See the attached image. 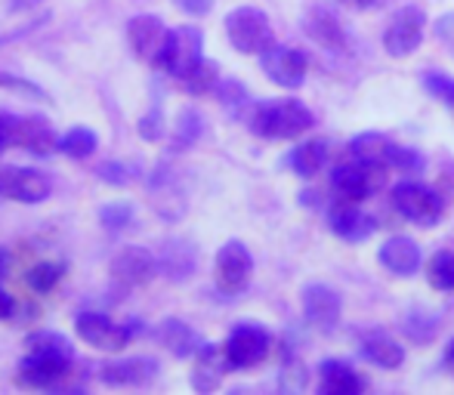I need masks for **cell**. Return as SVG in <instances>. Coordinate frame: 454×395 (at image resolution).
I'll return each mask as SVG.
<instances>
[{
    "label": "cell",
    "mask_w": 454,
    "mask_h": 395,
    "mask_svg": "<svg viewBox=\"0 0 454 395\" xmlns=\"http://www.w3.org/2000/svg\"><path fill=\"white\" fill-rule=\"evenodd\" d=\"M347 6H356V10H371V6H377L380 0H343Z\"/></svg>",
    "instance_id": "obj_47"
},
{
    "label": "cell",
    "mask_w": 454,
    "mask_h": 395,
    "mask_svg": "<svg viewBox=\"0 0 454 395\" xmlns=\"http://www.w3.org/2000/svg\"><path fill=\"white\" fill-rule=\"evenodd\" d=\"M260 66H263L266 78H270L272 84L287 87V90H297L306 81V59H303V53L294 47H278V43H272L263 53V59H260Z\"/></svg>",
    "instance_id": "obj_14"
},
{
    "label": "cell",
    "mask_w": 454,
    "mask_h": 395,
    "mask_svg": "<svg viewBox=\"0 0 454 395\" xmlns=\"http://www.w3.org/2000/svg\"><path fill=\"white\" fill-rule=\"evenodd\" d=\"M96 174H99V180L108 182V186H127V182H130V167L118 161H102L99 167H96Z\"/></svg>",
    "instance_id": "obj_40"
},
{
    "label": "cell",
    "mask_w": 454,
    "mask_h": 395,
    "mask_svg": "<svg viewBox=\"0 0 454 395\" xmlns=\"http://www.w3.org/2000/svg\"><path fill=\"white\" fill-rule=\"evenodd\" d=\"M168 41H170V28L158 16H152V12L133 16L130 25H127V43H130L133 56L152 68L158 66V59H161Z\"/></svg>",
    "instance_id": "obj_5"
},
{
    "label": "cell",
    "mask_w": 454,
    "mask_h": 395,
    "mask_svg": "<svg viewBox=\"0 0 454 395\" xmlns=\"http://www.w3.org/2000/svg\"><path fill=\"white\" fill-rule=\"evenodd\" d=\"M158 275V257L145 247H124L112 259V278L124 288H145Z\"/></svg>",
    "instance_id": "obj_13"
},
{
    "label": "cell",
    "mask_w": 454,
    "mask_h": 395,
    "mask_svg": "<svg viewBox=\"0 0 454 395\" xmlns=\"http://www.w3.org/2000/svg\"><path fill=\"white\" fill-rule=\"evenodd\" d=\"M158 257V272L170 282H185L195 272V247L183 238H168L161 244Z\"/></svg>",
    "instance_id": "obj_20"
},
{
    "label": "cell",
    "mask_w": 454,
    "mask_h": 395,
    "mask_svg": "<svg viewBox=\"0 0 454 395\" xmlns=\"http://www.w3.org/2000/svg\"><path fill=\"white\" fill-rule=\"evenodd\" d=\"M436 37H439V43L449 50L451 59H454V12H445V16L436 22Z\"/></svg>",
    "instance_id": "obj_43"
},
{
    "label": "cell",
    "mask_w": 454,
    "mask_h": 395,
    "mask_svg": "<svg viewBox=\"0 0 454 395\" xmlns=\"http://www.w3.org/2000/svg\"><path fill=\"white\" fill-rule=\"evenodd\" d=\"M161 133H164V118H161V108L155 105L145 118H139V136L155 143V139H161Z\"/></svg>",
    "instance_id": "obj_42"
},
{
    "label": "cell",
    "mask_w": 454,
    "mask_h": 395,
    "mask_svg": "<svg viewBox=\"0 0 454 395\" xmlns=\"http://www.w3.org/2000/svg\"><path fill=\"white\" fill-rule=\"evenodd\" d=\"M158 340H161L164 346L176 355V359L198 355V352H201V346H204L201 337H198L185 321H180V318H168V321H161V328H158Z\"/></svg>",
    "instance_id": "obj_24"
},
{
    "label": "cell",
    "mask_w": 454,
    "mask_h": 395,
    "mask_svg": "<svg viewBox=\"0 0 454 395\" xmlns=\"http://www.w3.org/2000/svg\"><path fill=\"white\" fill-rule=\"evenodd\" d=\"M328 164V143L325 139H309V143L297 145V149L291 151V167L297 170L300 176H316L322 174V167Z\"/></svg>",
    "instance_id": "obj_29"
},
{
    "label": "cell",
    "mask_w": 454,
    "mask_h": 395,
    "mask_svg": "<svg viewBox=\"0 0 454 395\" xmlns=\"http://www.w3.org/2000/svg\"><path fill=\"white\" fill-rule=\"evenodd\" d=\"M96 145H99V139H96V133L87 130V127H74V130H68L66 136L59 139V149L66 151L68 158H74V161L90 158L96 151Z\"/></svg>",
    "instance_id": "obj_32"
},
{
    "label": "cell",
    "mask_w": 454,
    "mask_h": 395,
    "mask_svg": "<svg viewBox=\"0 0 454 395\" xmlns=\"http://www.w3.org/2000/svg\"><path fill=\"white\" fill-rule=\"evenodd\" d=\"M12 145L31 151V155H53L59 149V136H56L47 120L16 118L12 120Z\"/></svg>",
    "instance_id": "obj_17"
},
{
    "label": "cell",
    "mask_w": 454,
    "mask_h": 395,
    "mask_svg": "<svg viewBox=\"0 0 454 395\" xmlns=\"http://www.w3.org/2000/svg\"><path fill=\"white\" fill-rule=\"evenodd\" d=\"M0 90H12V93H25V97L43 99V90L35 84V81L16 78V74H10V72H0Z\"/></svg>",
    "instance_id": "obj_41"
},
{
    "label": "cell",
    "mask_w": 454,
    "mask_h": 395,
    "mask_svg": "<svg viewBox=\"0 0 454 395\" xmlns=\"http://www.w3.org/2000/svg\"><path fill=\"white\" fill-rule=\"evenodd\" d=\"M6 269H10V253L0 247V275H6Z\"/></svg>",
    "instance_id": "obj_48"
},
{
    "label": "cell",
    "mask_w": 454,
    "mask_h": 395,
    "mask_svg": "<svg viewBox=\"0 0 454 395\" xmlns=\"http://www.w3.org/2000/svg\"><path fill=\"white\" fill-rule=\"evenodd\" d=\"M180 84L189 97H207V93L216 90V84H220V66H216L214 59H204L201 56V59L183 74Z\"/></svg>",
    "instance_id": "obj_28"
},
{
    "label": "cell",
    "mask_w": 454,
    "mask_h": 395,
    "mask_svg": "<svg viewBox=\"0 0 454 395\" xmlns=\"http://www.w3.org/2000/svg\"><path fill=\"white\" fill-rule=\"evenodd\" d=\"M16 312H19L16 299L6 294V290H0V321H12V318H16Z\"/></svg>",
    "instance_id": "obj_45"
},
{
    "label": "cell",
    "mask_w": 454,
    "mask_h": 395,
    "mask_svg": "<svg viewBox=\"0 0 454 395\" xmlns=\"http://www.w3.org/2000/svg\"><path fill=\"white\" fill-rule=\"evenodd\" d=\"M31 4H37V0H16V6H31Z\"/></svg>",
    "instance_id": "obj_50"
},
{
    "label": "cell",
    "mask_w": 454,
    "mask_h": 395,
    "mask_svg": "<svg viewBox=\"0 0 454 395\" xmlns=\"http://www.w3.org/2000/svg\"><path fill=\"white\" fill-rule=\"evenodd\" d=\"M362 352H364V359H368L371 365L387 368V371H393V368H399L402 361H405V349H402L393 337L380 334V330H374V334L364 337Z\"/></svg>",
    "instance_id": "obj_25"
},
{
    "label": "cell",
    "mask_w": 454,
    "mask_h": 395,
    "mask_svg": "<svg viewBox=\"0 0 454 395\" xmlns=\"http://www.w3.org/2000/svg\"><path fill=\"white\" fill-rule=\"evenodd\" d=\"M53 195V180L35 167H0V201L41 204Z\"/></svg>",
    "instance_id": "obj_6"
},
{
    "label": "cell",
    "mask_w": 454,
    "mask_h": 395,
    "mask_svg": "<svg viewBox=\"0 0 454 395\" xmlns=\"http://www.w3.org/2000/svg\"><path fill=\"white\" fill-rule=\"evenodd\" d=\"M226 37L239 53L263 56L275 43L270 16L257 6H239L226 16Z\"/></svg>",
    "instance_id": "obj_2"
},
{
    "label": "cell",
    "mask_w": 454,
    "mask_h": 395,
    "mask_svg": "<svg viewBox=\"0 0 454 395\" xmlns=\"http://www.w3.org/2000/svg\"><path fill=\"white\" fill-rule=\"evenodd\" d=\"M436 328H439V321L433 315H427V312H411V315L402 321L405 337H408V340H414V343L433 340V337H436Z\"/></svg>",
    "instance_id": "obj_36"
},
{
    "label": "cell",
    "mask_w": 454,
    "mask_h": 395,
    "mask_svg": "<svg viewBox=\"0 0 454 395\" xmlns=\"http://www.w3.org/2000/svg\"><path fill=\"white\" fill-rule=\"evenodd\" d=\"M424 87L433 93V97H439L449 108H454V81L445 78V74L439 72H427L424 74Z\"/></svg>",
    "instance_id": "obj_38"
},
{
    "label": "cell",
    "mask_w": 454,
    "mask_h": 395,
    "mask_svg": "<svg viewBox=\"0 0 454 395\" xmlns=\"http://www.w3.org/2000/svg\"><path fill=\"white\" fill-rule=\"evenodd\" d=\"M427 278L436 290H454V253L439 251L436 257L427 263Z\"/></svg>",
    "instance_id": "obj_34"
},
{
    "label": "cell",
    "mask_w": 454,
    "mask_h": 395,
    "mask_svg": "<svg viewBox=\"0 0 454 395\" xmlns=\"http://www.w3.org/2000/svg\"><path fill=\"white\" fill-rule=\"evenodd\" d=\"M68 374V359H53V355H31L19 361L16 383L22 390H56L59 380Z\"/></svg>",
    "instance_id": "obj_15"
},
{
    "label": "cell",
    "mask_w": 454,
    "mask_h": 395,
    "mask_svg": "<svg viewBox=\"0 0 454 395\" xmlns=\"http://www.w3.org/2000/svg\"><path fill=\"white\" fill-rule=\"evenodd\" d=\"M176 6L185 12V16H207L214 0H174Z\"/></svg>",
    "instance_id": "obj_44"
},
{
    "label": "cell",
    "mask_w": 454,
    "mask_h": 395,
    "mask_svg": "<svg viewBox=\"0 0 454 395\" xmlns=\"http://www.w3.org/2000/svg\"><path fill=\"white\" fill-rule=\"evenodd\" d=\"M340 294L328 284H306L303 288V315L312 328L318 330H334L340 324Z\"/></svg>",
    "instance_id": "obj_16"
},
{
    "label": "cell",
    "mask_w": 454,
    "mask_h": 395,
    "mask_svg": "<svg viewBox=\"0 0 454 395\" xmlns=\"http://www.w3.org/2000/svg\"><path fill=\"white\" fill-rule=\"evenodd\" d=\"M220 99L232 114H241L245 108H251V102H247V90L239 84V81H229V84H223L220 87Z\"/></svg>",
    "instance_id": "obj_37"
},
{
    "label": "cell",
    "mask_w": 454,
    "mask_h": 395,
    "mask_svg": "<svg viewBox=\"0 0 454 395\" xmlns=\"http://www.w3.org/2000/svg\"><path fill=\"white\" fill-rule=\"evenodd\" d=\"M149 195H152V207L158 210V216H164V220H176V216H183V210H185L183 189L168 167H158L155 174H152Z\"/></svg>",
    "instance_id": "obj_18"
},
{
    "label": "cell",
    "mask_w": 454,
    "mask_h": 395,
    "mask_svg": "<svg viewBox=\"0 0 454 395\" xmlns=\"http://www.w3.org/2000/svg\"><path fill=\"white\" fill-rule=\"evenodd\" d=\"M303 25H306V35H309L316 43H322V47H328V50H343V47H347L343 25L337 22L334 12L325 10V6H312V10L306 12Z\"/></svg>",
    "instance_id": "obj_23"
},
{
    "label": "cell",
    "mask_w": 454,
    "mask_h": 395,
    "mask_svg": "<svg viewBox=\"0 0 454 395\" xmlns=\"http://www.w3.org/2000/svg\"><path fill=\"white\" fill-rule=\"evenodd\" d=\"M389 164H393V167H399L402 174H420V167H424V158H420L414 149L393 145V151H389Z\"/></svg>",
    "instance_id": "obj_39"
},
{
    "label": "cell",
    "mask_w": 454,
    "mask_h": 395,
    "mask_svg": "<svg viewBox=\"0 0 454 395\" xmlns=\"http://www.w3.org/2000/svg\"><path fill=\"white\" fill-rule=\"evenodd\" d=\"M204 133V120L195 108H183L180 118H176V133H174V149L183 151L189 145L198 143V136Z\"/></svg>",
    "instance_id": "obj_33"
},
{
    "label": "cell",
    "mask_w": 454,
    "mask_h": 395,
    "mask_svg": "<svg viewBox=\"0 0 454 395\" xmlns=\"http://www.w3.org/2000/svg\"><path fill=\"white\" fill-rule=\"evenodd\" d=\"M229 359H226V349H216L214 343H204L201 352L195 355V371H192V386L198 392H214L216 386L223 383L229 371Z\"/></svg>",
    "instance_id": "obj_19"
},
{
    "label": "cell",
    "mask_w": 454,
    "mask_h": 395,
    "mask_svg": "<svg viewBox=\"0 0 454 395\" xmlns=\"http://www.w3.org/2000/svg\"><path fill=\"white\" fill-rule=\"evenodd\" d=\"M74 330H78L81 340L102 349V352H121L143 330V324H121L102 315V312H81L74 318Z\"/></svg>",
    "instance_id": "obj_3"
},
{
    "label": "cell",
    "mask_w": 454,
    "mask_h": 395,
    "mask_svg": "<svg viewBox=\"0 0 454 395\" xmlns=\"http://www.w3.org/2000/svg\"><path fill=\"white\" fill-rule=\"evenodd\" d=\"M201 50H204V37L195 25H183V28H174L170 31V41L164 47L161 59H158V72L164 74H174L176 81L201 59Z\"/></svg>",
    "instance_id": "obj_8"
},
{
    "label": "cell",
    "mask_w": 454,
    "mask_h": 395,
    "mask_svg": "<svg viewBox=\"0 0 454 395\" xmlns=\"http://www.w3.org/2000/svg\"><path fill=\"white\" fill-rule=\"evenodd\" d=\"M349 151H353L356 161L371 164V167H387L393 143H389L383 133H362V136H356L353 143H349Z\"/></svg>",
    "instance_id": "obj_27"
},
{
    "label": "cell",
    "mask_w": 454,
    "mask_h": 395,
    "mask_svg": "<svg viewBox=\"0 0 454 395\" xmlns=\"http://www.w3.org/2000/svg\"><path fill=\"white\" fill-rule=\"evenodd\" d=\"M270 334H266L260 324H239V328L229 334V340L223 343L226 349V359L235 371H247V368H257L260 361H266L270 355Z\"/></svg>",
    "instance_id": "obj_7"
},
{
    "label": "cell",
    "mask_w": 454,
    "mask_h": 395,
    "mask_svg": "<svg viewBox=\"0 0 454 395\" xmlns=\"http://www.w3.org/2000/svg\"><path fill=\"white\" fill-rule=\"evenodd\" d=\"M161 365L152 355H133V359H118L99 365V380L112 390H124V386H149L158 377Z\"/></svg>",
    "instance_id": "obj_12"
},
{
    "label": "cell",
    "mask_w": 454,
    "mask_h": 395,
    "mask_svg": "<svg viewBox=\"0 0 454 395\" xmlns=\"http://www.w3.org/2000/svg\"><path fill=\"white\" fill-rule=\"evenodd\" d=\"M62 275H66V266L62 263H37L35 269L28 272V284L37 294H50V290L62 282Z\"/></svg>",
    "instance_id": "obj_35"
},
{
    "label": "cell",
    "mask_w": 454,
    "mask_h": 395,
    "mask_svg": "<svg viewBox=\"0 0 454 395\" xmlns=\"http://www.w3.org/2000/svg\"><path fill=\"white\" fill-rule=\"evenodd\" d=\"M25 352L31 355H53V359H68L72 361V343L68 337H62L59 330H31L25 337Z\"/></svg>",
    "instance_id": "obj_30"
},
{
    "label": "cell",
    "mask_w": 454,
    "mask_h": 395,
    "mask_svg": "<svg viewBox=\"0 0 454 395\" xmlns=\"http://www.w3.org/2000/svg\"><path fill=\"white\" fill-rule=\"evenodd\" d=\"M251 272H254V257L241 241H226L216 253V263H214V282L223 294L235 297L247 288L251 282Z\"/></svg>",
    "instance_id": "obj_4"
},
{
    "label": "cell",
    "mask_w": 454,
    "mask_h": 395,
    "mask_svg": "<svg viewBox=\"0 0 454 395\" xmlns=\"http://www.w3.org/2000/svg\"><path fill=\"white\" fill-rule=\"evenodd\" d=\"M312 124H316L312 112L297 99L257 102L247 112V127L263 139H297L312 130Z\"/></svg>",
    "instance_id": "obj_1"
},
{
    "label": "cell",
    "mask_w": 454,
    "mask_h": 395,
    "mask_svg": "<svg viewBox=\"0 0 454 395\" xmlns=\"http://www.w3.org/2000/svg\"><path fill=\"white\" fill-rule=\"evenodd\" d=\"M12 114H0V151L12 145Z\"/></svg>",
    "instance_id": "obj_46"
},
{
    "label": "cell",
    "mask_w": 454,
    "mask_h": 395,
    "mask_svg": "<svg viewBox=\"0 0 454 395\" xmlns=\"http://www.w3.org/2000/svg\"><path fill=\"white\" fill-rule=\"evenodd\" d=\"M445 365H449V371L454 374V340L449 343V349H445Z\"/></svg>",
    "instance_id": "obj_49"
},
{
    "label": "cell",
    "mask_w": 454,
    "mask_h": 395,
    "mask_svg": "<svg viewBox=\"0 0 454 395\" xmlns=\"http://www.w3.org/2000/svg\"><path fill=\"white\" fill-rule=\"evenodd\" d=\"M328 222H331V228L347 241H364L374 232V220L364 216L353 201H343V198H337V204L331 207Z\"/></svg>",
    "instance_id": "obj_21"
},
{
    "label": "cell",
    "mask_w": 454,
    "mask_h": 395,
    "mask_svg": "<svg viewBox=\"0 0 454 395\" xmlns=\"http://www.w3.org/2000/svg\"><path fill=\"white\" fill-rule=\"evenodd\" d=\"M331 186H334L337 198L359 204L383 186V167H371V164H362L353 158L349 164H340V167L334 170Z\"/></svg>",
    "instance_id": "obj_10"
},
{
    "label": "cell",
    "mask_w": 454,
    "mask_h": 395,
    "mask_svg": "<svg viewBox=\"0 0 454 395\" xmlns=\"http://www.w3.org/2000/svg\"><path fill=\"white\" fill-rule=\"evenodd\" d=\"M380 263L387 266L393 275H414V272H418V266H420L418 241L405 238V235H395V238L383 241Z\"/></svg>",
    "instance_id": "obj_22"
},
{
    "label": "cell",
    "mask_w": 454,
    "mask_h": 395,
    "mask_svg": "<svg viewBox=\"0 0 454 395\" xmlns=\"http://www.w3.org/2000/svg\"><path fill=\"white\" fill-rule=\"evenodd\" d=\"M99 222H102V228H106V232L121 235V232H127L133 222H137V210H133L130 201H112V204H106V207L99 210Z\"/></svg>",
    "instance_id": "obj_31"
},
{
    "label": "cell",
    "mask_w": 454,
    "mask_h": 395,
    "mask_svg": "<svg viewBox=\"0 0 454 395\" xmlns=\"http://www.w3.org/2000/svg\"><path fill=\"white\" fill-rule=\"evenodd\" d=\"M424 25H427V16H424V10H418V6H405V10L395 12L387 35H383L387 53L395 56V59L411 56L414 50L420 47V41H424Z\"/></svg>",
    "instance_id": "obj_11"
},
{
    "label": "cell",
    "mask_w": 454,
    "mask_h": 395,
    "mask_svg": "<svg viewBox=\"0 0 454 395\" xmlns=\"http://www.w3.org/2000/svg\"><path fill=\"white\" fill-rule=\"evenodd\" d=\"M393 204L405 220L418 226H436L442 216V198L420 182H399L393 189Z\"/></svg>",
    "instance_id": "obj_9"
},
{
    "label": "cell",
    "mask_w": 454,
    "mask_h": 395,
    "mask_svg": "<svg viewBox=\"0 0 454 395\" xmlns=\"http://www.w3.org/2000/svg\"><path fill=\"white\" fill-rule=\"evenodd\" d=\"M364 390V380L343 361H325L322 365V392L325 395H356Z\"/></svg>",
    "instance_id": "obj_26"
}]
</instances>
